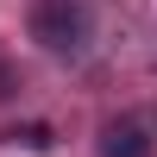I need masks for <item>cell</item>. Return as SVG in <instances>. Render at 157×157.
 <instances>
[{"instance_id":"6da1fadb","label":"cell","mask_w":157,"mask_h":157,"mask_svg":"<svg viewBox=\"0 0 157 157\" xmlns=\"http://www.w3.org/2000/svg\"><path fill=\"white\" fill-rule=\"evenodd\" d=\"M32 38L57 57H82L94 38V6L88 0H38L32 6Z\"/></svg>"},{"instance_id":"3957f363","label":"cell","mask_w":157,"mask_h":157,"mask_svg":"<svg viewBox=\"0 0 157 157\" xmlns=\"http://www.w3.org/2000/svg\"><path fill=\"white\" fill-rule=\"evenodd\" d=\"M13 138H19L25 151H50V126H19Z\"/></svg>"},{"instance_id":"7a4b0ae2","label":"cell","mask_w":157,"mask_h":157,"mask_svg":"<svg viewBox=\"0 0 157 157\" xmlns=\"http://www.w3.org/2000/svg\"><path fill=\"white\" fill-rule=\"evenodd\" d=\"M151 120H113L101 132V157H151Z\"/></svg>"}]
</instances>
